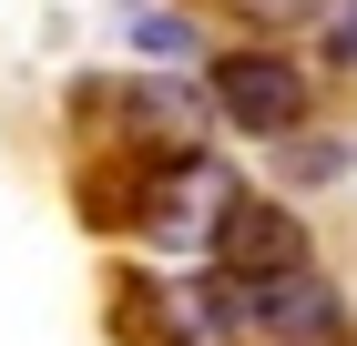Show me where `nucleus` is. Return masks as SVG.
Wrapping results in <instances>:
<instances>
[{
    "mask_svg": "<svg viewBox=\"0 0 357 346\" xmlns=\"http://www.w3.org/2000/svg\"><path fill=\"white\" fill-rule=\"evenodd\" d=\"M204 102L235 123V133H255V143H286V133H306V112H317V92H306V72L286 52H266V41H245V52H215L204 61Z\"/></svg>",
    "mask_w": 357,
    "mask_h": 346,
    "instance_id": "1",
    "label": "nucleus"
},
{
    "mask_svg": "<svg viewBox=\"0 0 357 346\" xmlns=\"http://www.w3.org/2000/svg\"><path fill=\"white\" fill-rule=\"evenodd\" d=\"M235 21H255V31H296V21H327V0H225Z\"/></svg>",
    "mask_w": 357,
    "mask_h": 346,
    "instance_id": "6",
    "label": "nucleus"
},
{
    "mask_svg": "<svg viewBox=\"0 0 357 346\" xmlns=\"http://www.w3.org/2000/svg\"><path fill=\"white\" fill-rule=\"evenodd\" d=\"M133 41L164 52V61H194V21L174 10V0H143V10H133Z\"/></svg>",
    "mask_w": 357,
    "mask_h": 346,
    "instance_id": "5",
    "label": "nucleus"
},
{
    "mask_svg": "<svg viewBox=\"0 0 357 346\" xmlns=\"http://www.w3.org/2000/svg\"><path fill=\"white\" fill-rule=\"evenodd\" d=\"M112 326H123V346H204L215 326H204V306L194 295H174V285H123L112 295Z\"/></svg>",
    "mask_w": 357,
    "mask_h": 346,
    "instance_id": "3",
    "label": "nucleus"
},
{
    "mask_svg": "<svg viewBox=\"0 0 357 346\" xmlns=\"http://www.w3.org/2000/svg\"><path fill=\"white\" fill-rule=\"evenodd\" d=\"M347 163H357V143H337V133H286V143H275V173H286V184H306V194L337 184Z\"/></svg>",
    "mask_w": 357,
    "mask_h": 346,
    "instance_id": "4",
    "label": "nucleus"
},
{
    "mask_svg": "<svg viewBox=\"0 0 357 346\" xmlns=\"http://www.w3.org/2000/svg\"><path fill=\"white\" fill-rule=\"evenodd\" d=\"M327 61L357 72V0H327Z\"/></svg>",
    "mask_w": 357,
    "mask_h": 346,
    "instance_id": "7",
    "label": "nucleus"
},
{
    "mask_svg": "<svg viewBox=\"0 0 357 346\" xmlns=\"http://www.w3.org/2000/svg\"><path fill=\"white\" fill-rule=\"evenodd\" d=\"M317 255H306V224L275 194H235V204L215 214V235H204V275L215 285H275V275H306Z\"/></svg>",
    "mask_w": 357,
    "mask_h": 346,
    "instance_id": "2",
    "label": "nucleus"
}]
</instances>
